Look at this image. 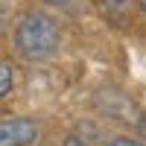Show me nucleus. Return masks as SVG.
<instances>
[{"label":"nucleus","instance_id":"obj_2","mask_svg":"<svg viewBox=\"0 0 146 146\" xmlns=\"http://www.w3.org/2000/svg\"><path fill=\"white\" fill-rule=\"evenodd\" d=\"M41 137V126L29 117L0 120V146H35Z\"/></svg>","mask_w":146,"mask_h":146},{"label":"nucleus","instance_id":"obj_1","mask_svg":"<svg viewBox=\"0 0 146 146\" xmlns=\"http://www.w3.org/2000/svg\"><path fill=\"white\" fill-rule=\"evenodd\" d=\"M12 44H15V53L21 58L44 62L58 47V23L44 12H29L18 21L15 32H12Z\"/></svg>","mask_w":146,"mask_h":146},{"label":"nucleus","instance_id":"obj_6","mask_svg":"<svg viewBox=\"0 0 146 146\" xmlns=\"http://www.w3.org/2000/svg\"><path fill=\"white\" fill-rule=\"evenodd\" d=\"M140 135L146 137V111H143V117H140Z\"/></svg>","mask_w":146,"mask_h":146},{"label":"nucleus","instance_id":"obj_7","mask_svg":"<svg viewBox=\"0 0 146 146\" xmlns=\"http://www.w3.org/2000/svg\"><path fill=\"white\" fill-rule=\"evenodd\" d=\"M137 3H140V9H143V15H146V0H137Z\"/></svg>","mask_w":146,"mask_h":146},{"label":"nucleus","instance_id":"obj_3","mask_svg":"<svg viewBox=\"0 0 146 146\" xmlns=\"http://www.w3.org/2000/svg\"><path fill=\"white\" fill-rule=\"evenodd\" d=\"M12 82H15V73H12V64L0 62V100L12 91Z\"/></svg>","mask_w":146,"mask_h":146},{"label":"nucleus","instance_id":"obj_5","mask_svg":"<svg viewBox=\"0 0 146 146\" xmlns=\"http://www.w3.org/2000/svg\"><path fill=\"white\" fill-rule=\"evenodd\" d=\"M64 146H85V143H82L79 137H67V140H64Z\"/></svg>","mask_w":146,"mask_h":146},{"label":"nucleus","instance_id":"obj_4","mask_svg":"<svg viewBox=\"0 0 146 146\" xmlns=\"http://www.w3.org/2000/svg\"><path fill=\"white\" fill-rule=\"evenodd\" d=\"M108 146H146V143H140V140H131V137H114Z\"/></svg>","mask_w":146,"mask_h":146}]
</instances>
